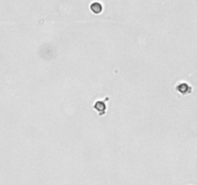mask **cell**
Instances as JSON below:
<instances>
[{
	"label": "cell",
	"instance_id": "cell-3",
	"mask_svg": "<svg viewBox=\"0 0 197 185\" xmlns=\"http://www.w3.org/2000/svg\"><path fill=\"white\" fill-rule=\"evenodd\" d=\"M95 109L100 113L101 115H102L104 112H106V104H104L102 101H98L95 104Z\"/></svg>",
	"mask_w": 197,
	"mask_h": 185
},
{
	"label": "cell",
	"instance_id": "cell-1",
	"mask_svg": "<svg viewBox=\"0 0 197 185\" xmlns=\"http://www.w3.org/2000/svg\"><path fill=\"white\" fill-rule=\"evenodd\" d=\"M177 90H178L181 94H189L190 92H191V89H190V87L187 85V84H186V83H182V84H180L178 87H177Z\"/></svg>",
	"mask_w": 197,
	"mask_h": 185
},
{
	"label": "cell",
	"instance_id": "cell-2",
	"mask_svg": "<svg viewBox=\"0 0 197 185\" xmlns=\"http://www.w3.org/2000/svg\"><path fill=\"white\" fill-rule=\"evenodd\" d=\"M90 9H91L92 12L95 13V14H100V13H102V6L101 3L94 2L93 4H91Z\"/></svg>",
	"mask_w": 197,
	"mask_h": 185
}]
</instances>
